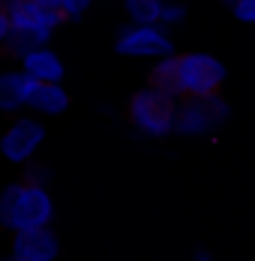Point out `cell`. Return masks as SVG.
Listing matches in <instances>:
<instances>
[{"instance_id": "6da1fadb", "label": "cell", "mask_w": 255, "mask_h": 261, "mask_svg": "<svg viewBox=\"0 0 255 261\" xmlns=\"http://www.w3.org/2000/svg\"><path fill=\"white\" fill-rule=\"evenodd\" d=\"M54 219V201L51 192L39 183H9L0 192V225L9 231L24 228H42Z\"/></svg>"}, {"instance_id": "7a4b0ae2", "label": "cell", "mask_w": 255, "mask_h": 261, "mask_svg": "<svg viewBox=\"0 0 255 261\" xmlns=\"http://www.w3.org/2000/svg\"><path fill=\"white\" fill-rule=\"evenodd\" d=\"M174 114H177V99L156 90V87H144L129 99V120L141 135L150 138H165L174 132Z\"/></svg>"}, {"instance_id": "3957f363", "label": "cell", "mask_w": 255, "mask_h": 261, "mask_svg": "<svg viewBox=\"0 0 255 261\" xmlns=\"http://www.w3.org/2000/svg\"><path fill=\"white\" fill-rule=\"evenodd\" d=\"M177 60V96H216L222 81H225V66L204 51H189L174 57Z\"/></svg>"}, {"instance_id": "277c9868", "label": "cell", "mask_w": 255, "mask_h": 261, "mask_svg": "<svg viewBox=\"0 0 255 261\" xmlns=\"http://www.w3.org/2000/svg\"><path fill=\"white\" fill-rule=\"evenodd\" d=\"M231 108L225 99L216 96H183L174 114V132L177 135H210L228 120Z\"/></svg>"}, {"instance_id": "5b68a950", "label": "cell", "mask_w": 255, "mask_h": 261, "mask_svg": "<svg viewBox=\"0 0 255 261\" xmlns=\"http://www.w3.org/2000/svg\"><path fill=\"white\" fill-rule=\"evenodd\" d=\"M45 138V126L33 117H18L9 129L3 132L0 138V153L6 162L12 165H27L30 159L36 156V150L42 147Z\"/></svg>"}, {"instance_id": "8992f818", "label": "cell", "mask_w": 255, "mask_h": 261, "mask_svg": "<svg viewBox=\"0 0 255 261\" xmlns=\"http://www.w3.org/2000/svg\"><path fill=\"white\" fill-rule=\"evenodd\" d=\"M114 48H117V54H126V57H159V60L174 54L168 33L156 24H135L120 30Z\"/></svg>"}, {"instance_id": "52a82bcc", "label": "cell", "mask_w": 255, "mask_h": 261, "mask_svg": "<svg viewBox=\"0 0 255 261\" xmlns=\"http://www.w3.org/2000/svg\"><path fill=\"white\" fill-rule=\"evenodd\" d=\"M3 12L9 18L12 30H36V33H48L57 24H63V12L39 6L36 0H3Z\"/></svg>"}, {"instance_id": "ba28073f", "label": "cell", "mask_w": 255, "mask_h": 261, "mask_svg": "<svg viewBox=\"0 0 255 261\" xmlns=\"http://www.w3.org/2000/svg\"><path fill=\"white\" fill-rule=\"evenodd\" d=\"M57 255H60V240L51 231V225L24 228L12 237V258L18 261H54Z\"/></svg>"}, {"instance_id": "9c48e42d", "label": "cell", "mask_w": 255, "mask_h": 261, "mask_svg": "<svg viewBox=\"0 0 255 261\" xmlns=\"http://www.w3.org/2000/svg\"><path fill=\"white\" fill-rule=\"evenodd\" d=\"M27 108L39 114H63L69 108V93L60 87V81H33L27 93Z\"/></svg>"}, {"instance_id": "30bf717a", "label": "cell", "mask_w": 255, "mask_h": 261, "mask_svg": "<svg viewBox=\"0 0 255 261\" xmlns=\"http://www.w3.org/2000/svg\"><path fill=\"white\" fill-rule=\"evenodd\" d=\"M21 66H24L21 72L33 81H60L63 79V60L51 51V48H45V45L27 51L21 57Z\"/></svg>"}, {"instance_id": "8fae6325", "label": "cell", "mask_w": 255, "mask_h": 261, "mask_svg": "<svg viewBox=\"0 0 255 261\" xmlns=\"http://www.w3.org/2000/svg\"><path fill=\"white\" fill-rule=\"evenodd\" d=\"M33 79H27L24 72H3L0 75V111H18L27 105Z\"/></svg>"}, {"instance_id": "7c38bea8", "label": "cell", "mask_w": 255, "mask_h": 261, "mask_svg": "<svg viewBox=\"0 0 255 261\" xmlns=\"http://www.w3.org/2000/svg\"><path fill=\"white\" fill-rule=\"evenodd\" d=\"M48 42V33H36V30H12L9 27V36H6V54L9 57H24L33 48H42Z\"/></svg>"}, {"instance_id": "4fadbf2b", "label": "cell", "mask_w": 255, "mask_h": 261, "mask_svg": "<svg viewBox=\"0 0 255 261\" xmlns=\"http://www.w3.org/2000/svg\"><path fill=\"white\" fill-rule=\"evenodd\" d=\"M150 87H156V90H162V93H168V96L177 99V60H174V54L171 57H162L153 66Z\"/></svg>"}, {"instance_id": "5bb4252c", "label": "cell", "mask_w": 255, "mask_h": 261, "mask_svg": "<svg viewBox=\"0 0 255 261\" xmlns=\"http://www.w3.org/2000/svg\"><path fill=\"white\" fill-rule=\"evenodd\" d=\"M165 0H126V12L135 24H159Z\"/></svg>"}, {"instance_id": "9a60e30c", "label": "cell", "mask_w": 255, "mask_h": 261, "mask_svg": "<svg viewBox=\"0 0 255 261\" xmlns=\"http://www.w3.org/2000/svg\"><path fill=\"white\" fill-rule=\"evenodd\" d=\"M183 18H186V6L183 3H162V15H159L162 24H180Z\"/></svg>"}, {"instance_id": "2e32d148", "label": "cell", "mask_w": 255, "mask_h": 261, "mask_svg": "<svg viewBox=\"0 0 255 261\" xmlns=\"http://www.w3.org/2000/svg\"><path fill=\"white\" fill-rule=\"evenodd\" d=\"M231 9H234L237 21L255 24V0H231Z\"/></svg>"}, {"instance_id": "e0dca14e", "label": "cell", "mask_w": 255, "mask_h": 261, "mask_svg": "<svg viewBox=\"0 0 255 261\" xmlns=\"http://www.w3.org/2000/svg\"><path fill=\"white\" fill-rule=\"evenodd\" d=\"M90 0H57V9L63 12V18H81Z\"/></svg>"}, {"instance_id": "ac0fdd59", "label": "cell", "mask_w": 255, "mask_h": 261, "mask_svg": "<svg viewBox=\"0 0 255 261\" xmlns=\"http://www.w3.org/2000/svg\"><path fill=\"white\" fill-rule=\"evenodd\" d=\"M27 183H39V186H48L51 180V168L45 165H33V162H27Z\"/></svg>"}, {"instance_id": "d6986e66", "label": "cell", "mask_w": 255, "mask_h": 261, "mask_svg": "<svg viewBox=\"0 0 255 261\" xmlns=\"http://www.w3.org/2000/svg\"><path fill=\"white\" fill-rule=\"evenodd\" d=\"M6 36H9V18H6V12L0 9V48L6 45Z\"/></svg>"}, {"instance_id": "ffe728a7", "label": "cell", "mask_w": 255, "mask_h": 261, "mask_svg": "<svg viewBox=\"0 0 255 261\" xmlns=\"http://www.w3.org/2000/svg\"><path fill=\"white\" fill-rule=\"evenodd\" d=\"M192 261H216V258H213L210 249H195V252H192Z\"/></svg>"}, {"instance_id": "44dd1931", "label": "cell", "mask_w": 255, "mask_h": 261, "mask_svg": "<svg viewBox=\"0 0 255 261\" xmlns=\"http://www.w3.org/2000/svg\"><path fill=\"white\" fill-rule=\"evenodd\" d=\"M39 6H48V9H57V0H36Z\"/></svg>"}, {"instance_id": "7402d4cb", "label": "cell", "mask_w": 255, "mask_h": 261, "mask_svg": "<svg viewBox=\"0 0 255 261\" xmlns=\"http://www.w3.org/2000/svg\"><path fill=\"white\" fill-rule=\"evenodd\" d=\"M0 261H18V258H12V255H6V258H0Z\"/></svg>"}, {"instance_id": "603a6c76", "label": "cell", "mask_w": 255, "mask_h": 261, "mask_svg": "<svg viewBox=\"0 0 255 261\" xmlns=\"http://www.w3.org/2000/svg\"><path fill=\"white\" fill-rule=\"evenodd\" d=\"M0 9H3V0H0Z\"/></svg>"}]
</instances>
